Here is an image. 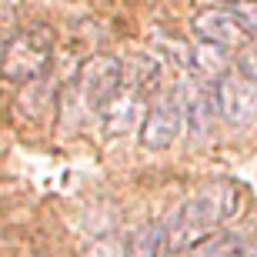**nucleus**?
Returning <instances> with one entry per match:
<instances>
[{"mask_svg":"<svg viewBox=\"0 0 257 257\" xmlns=\"http://www.w3.org/2000/svg\"><path fill=\"white\" fill-rule=\"evenodd\" d=\"M237 210H240V187L237 184H227V181L210 184L197 197L181 204L177 214L164 224V244H167L171 254L194 250L207 234L220 230V224H227Z\"/></svg>","mask_w":257,"mask_h":257,"instance_id":"obj_1","label":"nucleus"},{"mask_svg":"<svg viewBox=\"0 0 257 257\" xmlns=\"http://www.w3.org/2000/svg\"><path fill=\"white\" fill-rule=\"evenodd\" d=\"M191 257H247V244L240 234L230 230H214L191 250Z\"/></svg>","mask_w":257,"mask_h":257,"instance_id":"obj_12","label":"nucleus"},{"mask_svg":"<svg viewBox=\"0 0 257 257\" xmlns=\"http://www.w3.org/2000/svg\"><path fill=\"white\" fill-rule=\"evenodd\" d=\"M237 67H240V74L247 77V80H254V84H257V40H254V44H244V47H240Z\"/></svg>","mask_w":257,"mask_h":257,"instance_id":"obj_14","label":"nucleus"},{"mask_svg":"<svg viewBox=\"0 0 257 257\" xmlns=\"http://www.w3.org/2000/svg\"><path fill=\"white\" fill-rule=\"evenodd\" d=\"M234 17L240 20L247 37H257V0H237L234 4Z\"/></svg>","mask_w":257,"mask_h":257,"instance_id":"obj_13","label":"nucleus"},{"mask_svg":"<svg viewBox=\"0 0 257 257\" xmlns=\"http://www.w3.org/2000/svg\"><path fill=\"white\" fill-rule=\"evenodd\" d=\"M164 247V224L147 220L124 240V257H157Z\"/></svg>","mask_w":257,"mask_h":257,"instance_id":"obj_11","label":"nucleus"},{"mask_svg":"<svg viewBox=\"0 0 257 257\" xmlns=\"http://www.w3.org/2000/svg\"><path fill=\"white\" fill-rule=\"evenodd\" d=\"M157 77H161V64L151 57V54H134V60H120V80H124L127 90H137L144 94L147 87L157 84Z\"/></svg>","mask_w":257,"mask_h":257,"instance_id":"obj_10","label":"nucleus"},{"mask_svg":"<svg viewBox=\"0 0 257 257\" xmlns=\"http://www.w3.org/2000/svg\"><path fill=\"white\" fill-rule=\"evenodd\" d=\"M100 114H104V131L107 134H114V137L134 134L137 127H141L144 114H147V100H144V94H137V90L120 87V90L107 100V107L100 110Z\"/></svg>","mask_w":257,"mask_h":257,"instance_id":"obj_8","label":"nucleus"},{"mask_svg":"<svg viewBox=\"0 0 257 257\" xmlns=\"http://www.w3.org/2000/svg\"><path fill=\"white\" fill-rule=\"evenodd\" d=\"M124 87L120 80V60L114 54H94L80 70V90L90 110H104L107 100Z\"/></svg>","mask_w":257,"mask_h":257,"instance_id":"obj_5","label":"nucleus"},{"mask_svg":"<svg viewBox=\"0 0 257 257\" xmlns=\"http://www.w3.org/2000/svg\"><path fill=\"white\" fill-rule=\"evenodd\" d=\"M191 67H194V74L204 77L207 84H217L220 77L230 70V54H227V47H217V44L200 40L197 47L191 50Z\"/></svg>","mask_w":257,"mask_h":257,"instance_id":"obj_9","label":"nucleus"},{"mask_svg":"<svg viewBox=\"0 0 257 257\" xmlns=\"http://www.w3.org/2000/svg\"><path fill=\"white\" fill-rule=\"evenodd\" d=\"M54 60V30L44 24H34L27 30H17L0 50V77L10 84H30L47 74Z\"/></svg>","mask_w":257,"mask_h":257,"instance_id":"obj_2","label":"nucleus"},{"mask_svg":"<svg viewBox=\"0 0 257 257\" xmlns=\"http://www.w3.org/2000/svg\"><path fill=\"white\" fill-rule=\"evenodd\" d=\"M214 104L217 114L230 127H250L257 120V84L244 74H224L214 84Z\"/></svg>","mask_w":257,"mask_h":257,"instance_id":"obj_3","label":"nucleus"},{"mask_svg":"<svg viewBox=\"0 0 257 257\" xmlns=\"http://www.w3.org/2000/svg\"><path fill=\"white\" fill-rule=\"evenodd\" d=\"M194 34L200 40H207V44H217V47H244V27H240V20L234 17V10H220V7H204L194 14L191 20Z\"/></svg>","mask_w":257,"mask_h":257,"instance_id":"obj_7","label":"nucleus"},{"mask_svg":"<svg viewBox=\"0 0 257 257\" xmlns=\"http://www.w3.org/2000/svg\"><path fill=\"white\" fill-rule=\"evenodd\" d=\"M174 104L181 110V124L194 137H207L214 114H217V104H214V90L207 87L204 77H184L174 90Z\"/></svg>","mask_w":257,"mask_h":257,"instance_id":"obj_4","label":"nucleus"},{"mask_svg":"<svg viewBox=\"0 0 257 257\" xmlns=\"http://www.w3.org/2000/svg\"><path fill=\"white\" fill-rule=\"evenodd\" d=\"M247 257H257V240H254V244L247 247Z\"/></svg>","mask_w":257,"mask_h":257,"instance_id":"obj_15","label":"nucleus"},{"mask_svg":"<svg viewBox=\"0 0 257 257\" xmlns=\"http://www.w3.org/2000/svg\"><path fill=\"white\" fill-rule=\"evenodd\" d=\"M181 110L174 104V97H161L157 104L147 107V114H144L141 127H137V141L141 147L147 151H167L174 141H177V134H181Z\"/></svg>","mask_w":257,"mask_h":257,"instance_id":"obj_6","label":"nucleus"}]
</instances>
